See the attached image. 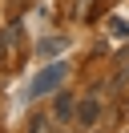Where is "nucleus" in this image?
<instances>
[{
    "label": "nucleus",
    "mask_w": 129,
    "mask_h": 133,
    "mask_svg": "<svg viewBox=\"0 0 129 133\" xmlns=\"http://www.w3.org/2000/svg\"><path fill=\"white\" fill-rule=\"evenodd\" d=\"M12 49H16V28H4L0 32V61L12 57Z\"/></svg>",
    "instance_id": "obj_5"
},
{
    "label": "nucleus",
    "mask_w": 129,
    "mask_h": 133,
    "mask_svg": "<svg viewBox=\"0 0 129 133\" xmlns=\"http://www.w3.org/2000/svg\"><path fill=\"white\" fill-rule=\"evenodd\" d=\"M101 117H105V105H101V97H97V93L81 97L77 109H73V121H77L81 129H97V125H101Z\"/></svg>",
    "instance_id": "obj_1"
},
{
    "label": "nucleus",
    "mask_w": 129,
    "mask_h": 133,
    "mask_svg": "<svg viewBox=\"0 0 129 133\" xmlns=\"http://www.w3.org/2000/svg\"><path fill=\"white\" fill-rule=\"evenodd\" d=\"M61 49H64L61 36H48V41H40V44H36V57H48V52H61Z\"/></svg>",
    "instance_id": "obj_6"
},
{
    "label": "nucleus",
    "mask_w": 129,
    "mask_h": 133,
    "mask_svg": "<svg viewBox=\"0 0 129 133\" xmlns=\"http://www.w3.org/2000/svg\"><path fill=\"white\" fill-rule=\"evenodd\" d=\"M73 109H77V97L69 89L53 97V121H73Z\"/></svg>",
    "instance_id": "obj_3"
},
{
    "label": "nucleus",
    "mask_w": 129,
    "mask_h": 133,
    "mask_svg": "<svg viewBox=\"0 0 129 133\" xmlns=\"http://www.w3.org/2000/svg\"><path fill=\"white\" fill-rule=\"evenodd\" d=\"M64 73H69V69L64 65H48L44 73H36L32 77V97H48V93H56V85H64Z\"/></svg>",
    "instance_id": "obj_2"
},
{
    "label": "nucleus",
    "mask_w": 129,
    "mask_h": 133,
    "mask_svg": "<svg viewBox=\"0 0 129 133\" xmlns=\"http://www.w3.org/2000/svg\"><path fill=\"white\" fill-rule=\"evenodd\" d=\"M28 133H56V121L48 113H32L28 117Z\"/></svg>",
    "instance_id": "obj_4"
}]
</instances>
